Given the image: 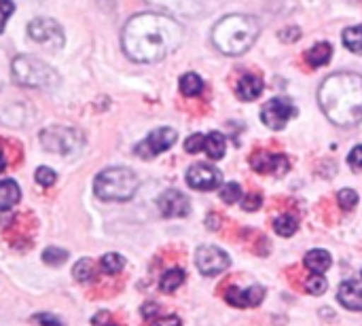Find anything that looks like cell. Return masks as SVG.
I'll list each match as a JSON object with an SVG mask.
<instances>
[{"mask_svg":"<svg viewBox=\"0 0 362 326\" xmlns=\"http://www.w3.org/2000/svg\"><path fill=\"white\" fill-rule=\"evenodd\" d=\"M185 38L182 25L165 13H140L127 19L121 34L123 51L138 64H155L174 53Z\"/></svg>","mask_w":362,"mask_h":326,"instance_id":"6da1fadb","label":"cell"},{"mask_svg":"<svg viewBox=\"0 0 362 326\" xmlns=\"http://www.w3.org/2000/svg\"><path fill=\"white\" fill-rule=\"evenodd\" d=\"M322 112L339 127H354L362 121V76L356 72H335L318 89Z\"/></svg>","mask_w":362,"mask_h":326,"instance_id":"7a4b0ae2","label":"cell"},{"mask_svg":"<svg viewBox=\"0 0 362 326\" xmlns=\"http://www.w3.org/2000/svg\"><path fill=\"white\" fill-rule=\"evenodd\" d=\"M261 23L252 15H227L221 21H216L212 30V45L223 55H242L246 53L259 38Z\"/></svg>","mask_w":362,"mask_h":326,"instance_id":"3957f363","label":"cell"},{"mask_svg":"<svg viewBox=\"0 0 362 326\" xmlns=\"http://www.w3.org/2000/svg\"><path fill=\"white\" fill-rule=\"evenodd\" d=\"M140 187V180L134 170L117 165V168H106L95 176L93 182V193L102 202H129Z\"/></svg>","mask_w":362,"mask_h":326,"instance_id":"277c9868","label":"cell"},{"mask_svg":"<svg viewBox=\"0 0 362 326\" xmlns=\"http://www.w3.org/2000/svg\"><path fill=\"white\" fill-rule=\"evenodd\" d=\"M13 78L23 87L49 89L59 83V74L42 59L34 55H17L11 64Z\"/></svg>","mask_w":362,"mask_h":326,"instance_id":"5b68a950","label":"cell"},{"mask_svg":"<svg viewBox=\"0 0 362 326\" xmlns=\"http://www.w3.org/2000/svg\"><path fill=\"white\" fill-rule=\"evenodd\" d=\"M40 144L45 151L57 153V155H76L83 149V136L74 127H47L40 132Z\"/></svg>","mask_w":362,"mask_h":326,"instance_id":"8992f818","label":"cell"},{"mask_svg":"<svg viewBox=\"0 0 362 326\" xmlns=\"http://www.w3.org/2000/svg\"><path fill=\"white\" fill-rule=\"evenodd\" d=\"M28 36L42 45V47H49L53 51L62 49L64 42H66V36H64V30L62 25L55 21V19H49V17H36L28 23Z\"/></svg>","mask_w":362,"mask_h":326,"instance_id":"52a82bcc","label":"cell"},{"mask_svg":"<svg viewBox=\"0 0 362 326\" xmlns=\"http://www.w3.org/2000/svg\"><path fill=\"white\" fill-rule=\"evenodd\" d=\"M293 117H297V108H295L293 100L286 98V95L272 98V100L265 102L263 108H261V121H263L269 129H274V132L284 129L286 123H288Z\"/></svg>","mask_w":362,"mask_h":326,"instance_id":"ba28073f","label":"cell"},{"mask_svg":"<svg viewBox=\"0 0 362 326\" xmlns=\"http://www.w3.org/2000/svg\"><path fill=\"white\" fill-rule=\"evenodd\" d=\"M178 140V132L172 127H157L153 129L140 144H136V155L142 159H153L174 146Z\"/></svg>","mask_w":362,"mask_h":326,"instance_id":"9c48e42d","label":"cell"},{"mask_svg":"<svg viewBox=\"0 0 362 326\" xmlns=\"http://www.w3.org/2000/svg\"><path fill=\"white\" fill-rule=\"evenodd\" d=\"M195 263H197V269L202 272V276H218L221 272H225L231 263L229 255L216 246H202L197 248L195 252Z\"/></svg>","mask_w":362,"mask_h":326,"instance_id":"30bf717a","label":"cell"},{"mask_svg":"<svg viewBox=\"0 0 362 326\" xmlns=\"http://www.w3.org/2000/svg\"><path fill=\"white\" fill-rule=\"evenodd\" d=\"M223 174L210 163H195L187 170V185L195 191H214L221 187Z\"/></svg>","mask_w":362,"mask_h":326,"instance_id":"8fae6325","label":"cell"},{"mask_svg":"<svg viewBox=\"0 0 362 326\" xmlns=\"http://www.w3.org/2000/svg\"><path fill=\"white\" fill-rule=\"evenodd\" d=\"M250 168L257 174H274V176H284L291 170L288 157L278 155V153H267V151H257L250 157Z\"/></svg>","mask_w":362,"mask_h":326,"instance_id":"7c38bea8","label":"cell"},{"mask_svg":"<svg viewBox=\"0 0 362 326\" xmlns=\"http://www.w3.org/2000/svg\"><path fill=\"white\" fill-rule=\"evenodd\" d=\"M159 212L165 219H182L191 212V202L185 193L176 191V189H168L159 195L157 199Z\"/></svg>","mask_w":362,"mask_h":326,"instance_id":"4fadbf2b","label":"cell"},{"mask_svg":"<svg viewBox=\"0 0 362 326\" xmlns=\"http://www.w3.org/2000/svg\"><path fill=\"white\" fill-rule=\"evenodd\" d=\"M225 299L233 308H257L265 299V289L263 286H250L246 291H240L238 286H229L225 293Z\"/></svg>","mask_w":362,"mask_h":326,"instance_id":"5bb4252c","label":"cell"},{"mask_svg":"<svg viewBox=\"0 0 362 326\" xmlns=\"http://www.w3.org/2000/svg\"><path fill=\"white\" fill-rule=\"evenodd\" d=\"M144 2L180 17H197L204 11V0H144Z\"/></svg>","mask_w":362,"mask_h":326,"instance_id":"9a60e30c","label":"cell"},{"mask_svg":"<svg viewBox=\"0 0 362 326\" xmlns=\"http://www.w3.org/2000/svg\"><path fill=\"white\" fill-rule=\"evenodd\" d=\"M337 299L344 308L352 312H362V282L358 280H348L339 286Z\"/></svg>","mask_w":362,"mask_h":326,"instance_id":"2e32d148","label":"cell"},{"mask_svg":"<svg viewBox=\"0 0 362 326\" xmlns=\"http://www.w3.org/2000/svg\"><path fill=\"white\" fill-rule=\"evenodd\" d=\"M238 98L244 100V102H252L257 100L261 93H263V78L257 76V74H244L240 81H238Z\"/></svg>","mask_w":362,"mask_h":326,"instance_id":"e0dca14e","label":"cell"},{"mask_svg":"<svg viewBox=\"0 0 362 326\" xmlns=\"http://www.w3.org/2000/svg\"><path fill=\"white\" fill-rule=\"evenodd\" d=\"M21 197V189L13 178H4L0 180V212L11 210Z\"/></svg>","mask_w":362,"mask_h":326,"instance_id":"ac0fdd59","label":"cell"},{"mask_svg":"<svg viewBox=\"0 0 362 326\" xmlns=\"http://www.w3.org/2000/svg\"><path fill=\"white\" fill-rule=\"evenodd\" d=\"M331 263H333L331 255H329L327 250H320V248L310 250V252L303 257V265H305L312 274H320V276L331 267Z\"/></svg>","mask_w":362,"mask_h":326,"instance_id":"d6986e66","label":"cell"},{"mask_svg":"<svg viewBox=\"0 0 362 326\" xmlns=\"http://www.w3.org/2000/svg\"><path fill=\"white\" fill-rule=\"evenodd\" d=\"M331 55H333V45L331 42H318L310 51H305V59H308V64L312 68H320V66L329 64Z\"/></svg>","mask_w":362,"mask_h":326,"instance_id":"ffe728a7","label":"cell"},{"mask_svg":"<svg viewBox=\"0 0 362 326\" xmlns=\"http://www.w3.org/2000/svg\"><path fill=\"white\" fill-rule=\"evenodd\" d=\"M204 151H206V153H208V157H210V159H214V161L223 159V157H225V153H227V140H225V136H223V134H218V132H210V134L206 136Z\"/></svg>","mask_w":362,"mask_h":326,"instance_id":"44dd1931","label":"cell"},{"mask_svg":"<svg viewBox=\"0 0 362 326\" xmlns=\"http://www.w3.org/2000/svg\"><path fill=\"white\" fill-rule=\"evenodd\" d=\"M178 87H180V93H182V95H187V98H195V95H199V93L204 91V81H202V76H199V74H195V72H187V74H182V76H180Z\"/></svg>","mask_w":362,"mask_h":326,"instance_id":"7402d4cb","label":"cell"},{"mask_svg":"<svg viewBox=\"0 0 362 326\" xmlns=\"http://www.w3.org/2000/svg\"><path fill=\"white\" fill-rule=\"evenodd\" d=\"M185 282V272L180 267H172L168 269L163 276H161V282H159V289L163 293H176Z\"/></svg>","mask_w":362,"mask_h":326,"instance_id":"603a6c76","label":"cell"},{"mask_svg":"<svg viewBox=\"0 0 362 326\" xmlns=\"http://www.w3.org/2000/svg\"><path fill=\"white\" fill-rule=\"evenodd\" d=\"M274 229H276V233H278V235H282V238H291V235H295V233H297V229H299V221H297L293 214H280V216L274 221Z\"/></svg>","mask_w":362,"mask_h":326,"instance_id":"cb8c5ba5","label":"cell"},{"mask_svg":"<svg viewBox=\"0 0 362 326\" xmlns=\"http://www.w3.org/2000/svg\"><path fill=\"white\" fill-rule=\"evenodd\" d=\"M341 40H344V45H346L352 53L362 55V23L361 25L346 28L344 34H341Z\"/></svg>","mask_w":362,"mask_h":326,"instance_id":"d4e9b609","label":"cell"},{"mask_svg":"<svg viewBox=\"0 0 362 326\" xmlns=\"http://www.w3.org/2000/svg\"><path fill=\"white\" fill-rule=\"evenodd\" d=\"M100 269L104 274H108V276H117V274H121L125 269V259L121 255H117V252H108V255L102 257Z\"/></svg>","mask_w":362,"mask_h":326,"instance_id":"484cf974","label":"cell"},{"mask_svg":"<svg viewBox=\"0 0 362 326\" xmlns=\"http://www.w3.org/2000/svg\"><path fill=\"white\" fill-rule=\"evenodd\" d=\"M72 276L76 282H91L95 278V265L91 259H81L76 261L74 269H72Z\"/></svg>","mask_w":362,"mask_h":326,"instance_id":"4316f807","label":"cell"},{"mask_svg":"<svg viewBox=\"0 0 362 326\" xmlns=\"http://www.w3.org/2000/svg\"><path fill=\"white\" fill-rule=\"evenodd\" d=\"M337 204L344 212H352L358 206V193L354 189H341L337 193Z\"/></svg>","mask_w":362,"mask_h":326,"instance_id":"83f0119b","label":"cell"},{"mask_svg":"<svg viewBox=\"0 0 362 326\" xmlns=\"http://www.w3.org/2000/svg\"><path fill=\"white\" fill-rule=\"evenodd\" d=\"M66 259H68V250L57 248V246H49V248H45V252H42V261H45L47 265H53V267L62 265Z\"/></svg>","mask_w":362,"mask_h":326,"instance_id":"f1b7e54d","label":"cell"},{"mask_svg":"<svg viewBox=\"0 0 362 326\" xmlns=\"http://www.w3.org/2000/svg\"><path fill=\"white\" fill-rule=\"evenodd\" d=\"M305 289H308V293H312V295H325L327 289H329V282L325 280V276L312 274V278H308V282H305Z\"/></svg>","mask_w":362,"mask_h":326,"instance_id":"f546056e","label":"cell"},{"mask_svg":"<svg viewBox=\"0 0 362 326\" xmlns=\"http://www.w3.org/2000/svg\"><path fill=\"white\" fill-rule=\"evenodd\" d=\"M240 197H244V193L238 182H227V187H223V191H221V199L225 204H235Z\"/></svg>","mask_w":362,"mask_h":326,"instance_id":"4dcf8cb0","label":"cell"},{"mask_svg":"<svg viewBox=\"0 0 362 326\" xmlns=\"http://www.w3.org/2000/svg\"><path fill=\"white\" fill-rule=\"evenodd\" d=\"M34 178H36V182H38L40 187H53V185H55V180H57V174H55L51 168L40 165V168L36 170Z\"/></svg>","mask_w":362,"mask_h":326,"instance_id":"1f68e13d","label":"cell"},{"mask_svg":"<svg viewBox=\"0 0 362 326\" xmlns=\"http://www.w3.org/2000/svg\"><path fill=\"white\" fill-rule=\"evenodd\" d=\"M204 142H206V136H204V134H193V136H189V138H187V142H185V151H187V153H191V155H195V153L204 151Z\"/></svg>","mask_w":362,"mask_h":326,"instance_id":"d6a6232c","label":"cell"},{"mask_svg":"<svg viewBox=\"0 0 362 326\" xmlns=\"http://www.w3.org/2000/svg\"><path fill=\"white\" fill-rule=\"evenodd\" d=\"M15 13V2L13 0H0V34L8 21V17Z\"/></svg>","mask_w":362,"mask_h":326,"instance_id":"836d02e7","label":"cell"},{"mask_svg":"<svg viewBox=\"0 0 362 326\" xmlns=\"http://www.w3.org/2000/svg\"><path fill=\"white\" fill-rule=\"evenodd\" d=\"M261 204H263V197H261V195H257V193L244 195V199H242V208H244L246 212H255V210H259V208H261Z\"/></svg>","mask_w":362,"mask_h":326,"instance_id":"e575fe53","label":"cell"},{"mask_svg":"<svg viewBox=\"0 0 362 326\" xmlns=\"http://www.w3.org/2000/svg\"><path fill=\"white\" fill-rule=\"evenodd\" d=\"M278 38H280L282 42H295V40L301 38V30H299L297 25H288V28H284V30L278 34Z\"/></svg>","mask_w":362,"mask_h":326,"instance_id":"d590c367","label":"cell"},{"mask_svg":"<svg viewBox=\"0 0 362 326\" xmlns=\"http://www.w3.org/2000/svg\"><path fill=\"white\" fill-rule=\"evenodd\" d=\"M348 163L354 172H361L362 170V144L361 146H354L352 153L348 155Z\"/></svg>","mask_w":362,"mask_h":326,"instance_id":"8d00e7d4","label":"cell"},{"mask_svg":"<svg viewBox=\"0 0 362 326\" xmlns=\"http://www.w3.org/2000/svg\"><path fill=\"white\" fill-rule=\"evenodd\" d=\"M151 326H182L178 316H157L151 320Z\"/></svg>","mask_w":362,"mask_h":326,"instance_id":"74e56055","label":"cell"},{"mask_svg":"<svg viewBox=\"0 0 362 326\" xmlns=\"http://www.w3.org/2000/svg\"><path fill=\"white\" fill-rule=\"evenodd\" d=\"M36 322L42 326H64L55 316H49V314H38L36 316Z\"/></svg>","mask_w":362,"mask_h":326,"instance_id":"f35d334b","label":"cell"},{"mask_svg":"<svg viewBox=\"0 0 362 326\" xmlns=\"http://www.w3.org/2000/svg\"><path fill=\"white\" fill-rule=\"evenodd\" d=\"M98 318L102 320V325H100V326H117V325H115V322H112V320H110V316H108L106 312L98 314ZM95 326H98V325H95Z\"/></svg>","mask_w":362,"mask_h":326,"instance_id":"ab89813d","label":"cell"},{"mask_svg":"<svg viewBox=\"0 0 362 326\" xmlns=\"http://www.w3.org/2000/svg\"><path fill=\"white\" fill-rule=\"evenodd\" d=\"M206 225H208V227H212V229H216V227H218V221H216V216L212 214V221L208 219V221H206Z\"/></svg>","mask_w":362,"mask_h":326,"instance_id":"60d3db41","label":"cell"},{"mask_svg":"<svg viewBox=\"0 0 362 326\" xmlns=\"http://www.w3.org/2000/svg\"><path fill=\"white\" fill-rule=\"evenodd\" d=\"M6 168V159H4V151H2V146H0V172Z\"/></svg>","mask_w":362,"mask_h":326,"instance_id":"b9f144b4","label":"cell"}]
</instances>
